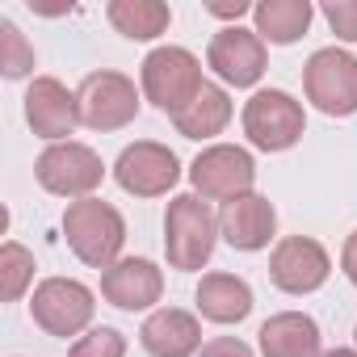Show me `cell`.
<instances>
[{
    "label": "cell",
    "mask_w": 357,
    "mask_h": 357,
    "mask_svg": "<svg viewBox=\"0 0 357 357\" xmlns=\"http://www.w3.org/2000/svg\"><path fill=\"white\" fill-rule=\"evenodd\" d=\"M215 244H219V215L211 211V202L198 194H176L164 211L168 265L181 273H198L215 257Z\"/></svg>",
    "instance_id": "6da1fadb"
},
{
    "label": "cell",
    "mask_w": 357,
    "mask_h": 357,
    "mask_svg": "<svg viewBox=\"0 0 357 357\" xmlns=\"http://www.w3.org/2000/svg\"><path fill=\"white\" fill-rule=\"evenodd\" d=\"M63 240L76 252V261L105 273L114 261H122L118 252L126 244V219L118 215V206L101 198H80L63 211Z\"/></svg>",
    "instance_id": "7a4b0ae2"
},
{
    "label": "cell",
    "mask_w": 357,
    "mask_h": 357,
    "mask_svg": "<svg viewBox=\"0 0 357 357\" xmlns=\"http://www.w3.org/2000/svg\"><path fill=\"white\" fill-rule=\"evenodd\" d=\"M139 84H143V97H147L160 114H168V118H176V114H181V109L206 89L198 55L185 51V47H155V51L143 59Z\"/></svg>",
    "instance_id": "3957f363"
},
{
    "label": "cell",
    "mask_w": 357,
    "mask_h": 357,
    "mask_svg": "<svg viewBox=\"0 0 357 357\" xmlns=\"http://www.w3.org/2000/svg\"><path fill=\"white\" fill-rule=\"evenodd\" d=\"M244 135L257 151H290L307 135V114L286 89H257L244 101Z\"/></svg>",
    "instance_id": "277c9868"
},
{
    "label": "cell",
    "mask_w": 357,
    "mask_h": 357,
    "mask_svg": "<svg viewBox=\"0 0 357 357\" xmlns=\"http://www.w3.org/2000/svg\"><path fill=\"white\" fill-rule=\"evenodd\" d=\"M303 93L328 118L357 114V55L340 47H319L303 68Z\"/></svg>",
    "instance_id": "5b68a950"
},
{
    "label": "cell",
    "mask_w": 357,
    "mask_h": 357,
    "mask_svg": "<svg viewBox=\"0 0 357 357\" xmlns=\"http://www.w3.org/2000/svg\"><path fill=\"white\" fill-rule=\"evenodd\" d=\"M34 176L38 185L55 198H93V190L105 181V164L93 147L68 139V143H51L38 160H34Z\"/></svg>",
    "instance_id": "8992f818"
},
{
    "label": "cell",
    "mask_w": 357,
    "mask_h": 357,
    "mask_svg": "<svg viewBox=\"0 0 357 357\" xmlns=\"http://www.w3.org/2000/svg\"><path fill=\"white\" fill-rule=\"evenodd\" d=\"M190 181H194L198 198L227 206V202L252 194V185H257V160L244 147H236V143H211L190 164Z\"/></svg>",
    "instance_id": "52a82bcc"
},
{
    "label": "cell",
    "mask_w": 357,
    "mask_h": 357,
    "mask_svg": "<svg viewBox=\"0 0 357 357\" xmlns=\"http://www.w3.org/2000/svg\"><path fill=\"white\" fill-rule=\"evenodd\" d=\"M76 105H80V126L89 130H122L135 122L139 114V89L130 76L114 72V68H101V72H89L76 89Z\"/></svg>",
    "instance_id": "ba28073f"
},
{
    "label": "cell",
    "mask_w": 357,
    "mask_h": 357,
    "mask_svg": "<svg viewBox=\"0 0 357 357\" xmlns=\"http://www.w3.org/2000/svg\"><path fill=\"white\" fill-rule=\"evenodd\" d=\"M93 311H97L93 290L76 278H47V282L34 286V298H30L34 324L47 336H63V340L68 336L80 340V332L93 324Z\"/></svg>",
    "instance_id": "9c48e42d"
},
{
    "label": "cell",
    "mask_w": 357,
    "mask_h": 357,
    "mask_svg": "<svg viewBox=\"0 0 357 357\" xmlns=\"http://www.w3.org/2000/svg\"><path fill=\"white\" fill-rule=\"evenodd\" d=\"M114 181L130 198H164L181 181V160H176L172 147H164L155 139H139V143L122 147V155L114 164Z\"/></svg>",
    "instance_id": "30bf717a"
},
{
    "label": "cell",
    "mask_w": 357,
    "mask_h": 357,
    "mask_svg": "<svg viewBox=\"0 0 357 357\" xmlns=\"http://www.w3.org/2000/svg\"><path fill=\"white\" fill-rule=\"evenodd\" d=\"M332 273V257L311 236H286L269 252V278L282 294H315Z\"/></svg>",
    "instance_id": "8fae6325"
},
{
    "label": "cell",
    "mask_w": 357,
    "mask_h": 357,
    "mask_svg": "<svg viewBox=\"0 0 357 357\" xmlns=\"http://www.w3.org/2000/svg\"><path fill=\"white\" fill-rule=\"evenodd\" d=\"M206 68L231 84V89H252L265 68H269V55H265V43L257 30H244V26H223L211 47H206Z\"/></svg>",
    "instance_id": "7c38bea8"
},
{
    "label": "cell",
    "mask_w": 357,
    "mask_h": 357,
    "mask_svg": "<svg viewBox=\"0 0 357 357\" xmlns=\"http://www.w3.org/2000/svg\"><path fill=\"white\" fill-rule=\"evenodd\" d=\"M26 122L38 139L68 143V135L80 126L76 93H68V84H59L55 76H34L26 89Z\"/></svg>",
    "instance_id": "4fadbf2b"
},
{
    "label": "cell",
    "mask_w": 357,
    "mask_h": 357,
    "mask_svg": "<svg viewBox=\"0 0 357 357\" xmlns=\"http://www.w3.org/2000/svg\"><path fill=\"white\" fill-rule=\"evenodd\" d=\"M101 294L118 311H147L164 294V273L147 257H122L101 273Z\"/></svg>",
    "instance_id": "5bb4252c"
},
{
    "label": "cell",
    "mask_w": 357,
    "mask_h": 357,
    "mask_svg": "<svg viewBox=\"0 0 357 357\" xmlns=\"http://www.w3.org/2000/svg\"><path fill=\"white\" fill-rule=\"evenodd\" d=\"M219 236L236 248V252H261L269 248V240L278 236V211L265 194H244L236 202H227L219 211Z\"/></svg>",
    "instance_id": "9a60e30c"
},
{
    "label": "cell",
    "mask_w": 357,
    "mask_h": 357,
    "mask_svg": "<svg viewBox=\"0 0 357 357\" xmlns=\"http://www.w3.org/2000/svg\"><path fill=\"white\" fill-rule=\"evenodd\" d=\"M139 344L151 357H194V353H202V324H198V315H190L181 307H160L143 319Z\"/></svg>",
    "instance_id": "2e32d148"
},
{
    "label": "cell",
    "mask_w": 357,
    "mask_h": 357,
    "mask_svg": "<svg viewBox=\"0 0 357 357\" xmlns=\"http://www.w3.org/2000/svg\"><path fill=\"white\" fill-rule=\"evenodd\" d=\"M261 357H319V324L303 311H278L257 332Z\"/></svg>",
    "instance_id": "e0dca14e"
},
{
    "label": "cell",
    "mask_w": 357,
    "mask_h": 357,
    "mask_svg": "<svg viewBox=\"0 0 357 357\" xmlns=\"http://www.w3.org/2000/svg\"><path fill=\"white\" fill-rule=\"evenodd\" d=\"M198 315L211 324H240L252 311V286L236 273H206L194 290Z\"/></svg>",
    "instance_id": "ac0fdd59"
},
{
    "label": "cell",
    "mask_w": 357,
    "mask_h": 357,
    "mask_svg": "<svg viewBox=\"0 0 357 357\" xmlns=\"http://www.w3.org/2000/svg\"><path fill=\"white\" fill-rule=\"evenodd\" d=\"M311 0H261L252 9V30L261 34V43L273 47H290L311 30Z\"/></svg>",
    "instance_id": "d6986e66"
},
{
    "label": "cell",
    "mask_w": 357,
    "mask_h": 357,
    "mask_svg": "<svg viewBox=\"0 0 357 357\" xmlns=\"http://www.w3.org/2000/svg\"><path fill=\"white\" fill-rule=\"evenodd\" d=\"M231 114H236V105H231V97H227V89L223 84H206L181 114L172 118V126H176V135L181 139H215V135H223L227 130V122H231Z\"/></svg>",
    "instance_id": "ffe728a7"
},
{
    "label": "cell",
    "mask_w": 357,
    "mask_h": 357,
    "mask_svg": "<svg viewBox=\"0 0 357 357\" xmlns=\"http://www.w3.org/2000/svg\"><path fill=\"white\" fill-rule=\"evenodd\" d=\"M105 17L130 43H151V38H160L172 26V9L160 5V0H109Z\"/></svg>",
    "instance_id": "44dd1931"
},
{
    "label": "cell",
    "mask_w": 357,
    "mask_h": 357,
    "mask_svg": "<svg viewBox=\"0 0 357 357\" xmlns=\"http://www.w3.org/2000/svg\"><path fill=\"white\" fill-rule=\"evenodd\" d=\"M30 282H34V252L9 240L0 248V294H5V303H17L30 290Z\"/></svg>",
    "instance_id": "7402d4cb"
},
{
    "label": "cell",
    "mask_w": 357,
    "mask_h": 357,
    "mask_svg": "<svg viewBox=\"0 0 357 357\" xmlns=\"http://www.w3.org/2000/svg\"><path fill=\"white\" fill-rule=\"evenodd\" d=\"M0 72H5L9 80H22L34 72V47L26 43V34L5 17L0 22Z\"/></svg>",
    "instance_id": "603a6c76"
},
{
    "label": "cell",
    "mask_w": 357,
    "mask_h": 357,
    "mask_svg": "<svg viewBox=\"0 0 357 357\" xmlns=\"http://www.w3.org/2000/svg\"><path fill=\"white\" fill-rule=\"evenodd\" d=\"M68 357H126V336L118 328H89L68 349Z\"/></svg>",
    "instance_id": "cb8c5ba5"
},
{
    "label": "cell",
    "mask_w": 357,
    "mask_h": 357,
    "mask_svg": "<svg viewBox=\"0 0 357 357\" xmlns=\"http://www.w3.org/2000/svg\"><path fill=\"white\" fill-rule=\"evenodd\" d=\"M324 22L332 26V34L340 43H357V0H328Z\"/></svg>",
    "instance_id": "d4e9b609"
},
{
    "label": "cell",
    "mask_w": 357,
    "mask_h": 357,
    "mask_svg": "<svg viewBox=\"0 0 357 357\" xmlns=\"http://www.w3.org/2000/svg\"><path fill=\"white\" fill-rule=\"evenodd\" d=\"M198 357H252V349H248L240 336H215V340L202 344Z\"/></svg>",
    "instance_id": "484cf974"
},
{
    "label": "cell",
    "mask_w": 357,
    "mask_h": 357,
    "mask_svg": "<svg viewBox=\"0 0 357 357\" xmlns=\"http://www.w3.org/2000/svg\"><path fill=\"white\" fill-rule=\"evenodd\" d=\"M252 9H257V5H248V0H236V5H231V0H211V5H206L211 17H223V22H236V26H240V17L252 13Z\"/></svg>",
    "instance_id": "4316f807"
},
{
    "label": "cell",
    "mask_w": 357,
    "mask_h": 357,
    "mask_svg": "<svg viewBox=\"0 0 357 357\" xmlns=\"http://www.w3.org/2000/svg\"><path fill=\"white\" fill-rule=\"evenodd\" d=\"M340 273L357 286V231L344 240V248H340Z\"/></svg>",
    "instance_id": "83f0119b"
},
{
    "label": "cell",
    "mask_w": 357,
    "mask_h": 357,
    "mask_svg": "<svg viewBox=\"0 0 357 357\" xmlns=\"http://www.w3.org/2000/svg\"><path fill=\"white\" fill-rule=\"evenodd\" d=\"M319 357H357V349H328V353H319Z\"/></svg>",
    "instance_id": "f1b7e54d"
},
{
    "label": "cell",
    "mask_w": 357,
    "mask_h": 357,
    "mask_svg": "<svg viewBox=\"0 0 357 357\" xmlns=\"http://www.w3.org/2000/svg\"><path fill=\"white\" fill-rule=\"evenodd\" d=\"M353 336H357V332H353Z\"/></svg>",
    "instance_id": "f546056e"
}]
</instances>
